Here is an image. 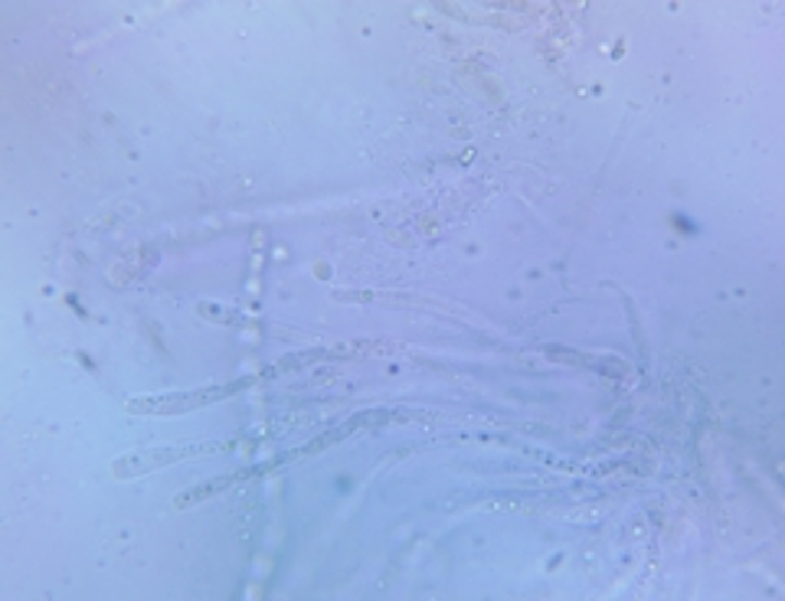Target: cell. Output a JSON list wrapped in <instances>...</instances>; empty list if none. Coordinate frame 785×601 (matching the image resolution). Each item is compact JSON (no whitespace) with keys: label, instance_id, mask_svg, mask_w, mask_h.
Listing matches in <instances>:
<instances>
[{"label":"cell","instance_id":"obj_3","mask_svg":"<svg viewBox=\"0 0 785 601\" xmlns=\"http://www.w3.org/2000/svg\"><path fill=\"white\" fill-rule=\"evenodd\" d=\"M262 471H265V467L259 464V467H246V471H239V474L220 477V480H213V484H207V487H197V490H190V493H180V497L174 500V506H190V503H197V500H203V497H210V493H220V490H226L229 484H239V480L259 477Z\"/></svg>","mask_w":785,"mask_h":601},{"label":"cell","instance_id":"obj_2","mask_svg":"<svg viewBox=\"0 0 785 601\" xmlns=\"http://www.w3.org/2000/svg\"><path fill=\"white\" fill-rule=\"evenodd\" d=\"M233 445H187V448H164V451H151V454H135V458H125L115 464V474L119 477H128V474H141L148 467H161V464H171L177 458H194V454H213V451H229Z\"/></svg>","mask_w":785,"mask_h":601},{"label":"cell","instance_id":"obj_1","mask_svg":"<svg viewBox=\"0 0 785 601\" xmlns=\"http://www.w3.org/2000/svg\"><path fill=\"white\" fill-rule=\"evenodd\" d=\"M252 379H242V383H229V386H220V389H200V392H190V396H161V399H135L128 402L132 412H187V409H200V405H210L223 396H233L239 389H246Z\"/></svg>","mask_w":785,"mask_h":601}]
</instances>
